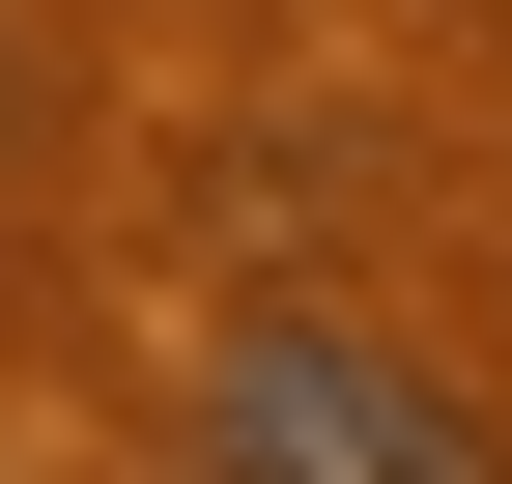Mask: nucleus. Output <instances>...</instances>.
Wrapping results in <instances>:
<instances>
[{
	"instance_id": "nucleus-3",
	"label": "nucleus",
	"mask_w": 512,
	"mask_h": 484,
	"mask_svg": "<svg viewBox=\"0 0 512 484\" xmlns=\"http://www.w3.org/2000/svg\"><path fill=\"white\" fill-rule=\"evenodd\" d=\"M171 484H228V456H171Z\"/></svg>"
},
{
	"instance_id": "nucleus-1",
	"label": "nucleus",
	"mask_w": 512,
	"mask_h": 484,
	"mask_svg": "<svg viewBox=\"0 0 512 484\" xmlns=\"http://www.w3.org/2000/svg\"><path fill=\"white\" fill-rule=\"evenodd\" d=\"M200 456L228 484H512L484 399H427L399 342H342V314H256L228 371H200Z\"/></svg>"
},
{
	"instance_id": "nucleus-2",
	"label": "nucleus",
	"mask_w": 512,
	"mask_h": 484,
	"mask_svg": "<svg viewBox=\"0 0 512 484\" xmlns=\"http://www.w3.org/2000/svg\"><path fill=\"white\" fill-rule=\"evenodd\" d=\"M0 171H29V29H0Z\"/></svg>"
}]
</instances>
